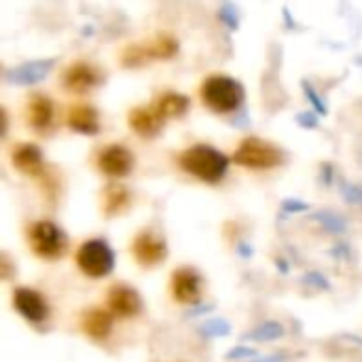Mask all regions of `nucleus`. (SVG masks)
Here are the masks:
<instances>
[{
    "label": "nucleus",
    "mask_w": 362,
    "mask_h": 362,
    "mask_svg": "<svg viewBox=\"0 0 362 362\" xmlns=\"http://www.w3.org/2000/svg\"><path fill=\"white\" fill-rule=\"evenodd\" d=\"M178 163L185 172L193 174L204 182H218L227 172L225 155L206 144H195L189 151L180 153Z\"/></svg>",
    "instance_id": "obj_1"
},
{
    "label": "nucleus",
    "mask_w": 362,
    "mask_h": 362,
    "mask_svg": "<svg viewBox=\"0 0 362 362\" xmlns=\"http://www.w3.org/2000/svg\"><path fill=\"white\" fill-rule=\"evenodd\" d=\"M202 100L214 112H233L242 104V87L229 76H210L202 85Z\"/></svg>",
    "instance_id": "obj_2"
},
{
    "label": "nucleus",
    "mask_w": 362,
    "mask_h": 362,
    "mask_svg": "<svg viewBox=\"0 0 362 362\" xmlns=\"http://www.w3.org/2000/svg\"><path fill=\"white\" fill-rule=\"evenodd\" d=\"M233 159H235V163L250 168V170H269L282 161V153L274 144L250 136L238 146Z\"/></svg>",
    "instance_id": "obj_3"
},
{
    "label": "nucleus",
    "mask_w": 362,
    "mask_h": 362,
    "mask_svg": "<svg viewBox=\"0 0 362 362\" xmlns=\"http://www.w3.org/2000/svg\"><path fill=\"white\" fill-rule=\"evenodd\" d=\"M28 242L34 255H38L40 259H59L66 248L64 233L49 221L32 225L28 231Z\"/></svg>",
    "instance_id": "obj_4"
},
{
    "label": "nucleus",
    "mask_w": 362,
    "mask_h": 362,
    "mask_svg": "<svg viewBox=\"0 0 362 362\" xmlns=\"http://www.w3.org/2000/svg\"><path fill=\"white\" fill-rule=\"evenodd\" d=\"M76 265L89 278H102L112 269V252L100 240H89L76 250Z\"/></svg>",
    "instance_id": "obj_5"
},
{
    "label": "nucleus",
    "mask_w": 362,
    "mask_h": 362,
    "mask_svg": "<svg viewBox=\"0 0 362 362\" xmlns=\"http://www.w3.org/2000/svg\"><path fill=\"white\" fill-rule=\"evenodd\" d=\"M176 49H178V42L174 40V36L157 34L155 38H151L142 45L125 49L123 62L127 66H138V64H144L146 59H168L176 53Z\"/></svg>",
    "instance_id": "obj_6"
},
{
    "label": "nucleus",
    "mask_w": 362,
    "mask_h": 362,
    "mask_svg": "<svg viewBox=\"0 0 362 362\" xmlns=\"http://www.w3.org/2000/svg\"><path fill=\"white\" fill-rule=\"evenodd\" d=\"M132 165H134V157L121 144H110V146L102 148L100 155H98V168L106 176H115V178L127 176Z\"/></svg>",
    "instance_id": "obj_7"
},
{
    "label": "nucleus",
    "mask_w": 362,
    "mask_h": 362,
    "mask_svg": "<svg viewBox=\"0 0 362 362\" xmlns=\"http://www.w3.org/2000/svg\"><path fill=\"white\" fill-rule=\"evenodd\" d=\"M100 72L95 66L87 64V62H76L72 66H68L62 74V83L68 91L74 93H85L91 87H95L100 83Z\"/></svg>",
    "instance_id": "obj_8"
},
{
    "label": "nucleus",
    "mask_w": 362,
    "mask_h": 362,
    "mask_svg": "<svg viewBox=\"0 0 362 362\" xmlns=\"http://www.w3.org/2000/svg\"><path fill=\"white\" fill-rule=\"evenodd\" d=\"M13 305L30 322H42L49 316V305L42 299V295L36 293V291H32V288H25V286L17 288L13 293Z\"/></svg>",
    "instance_id": "obj_9"
},
{
    "label": "nucleus",
    "mask_w": 362,
    "mask_h": 362,
    "mask_svg": "<svg viewBox=\"0 0 362 362\" xmlns=\"http://www.w3.org/2000/svg\"><path fill=\"white\" fill-rule=\"evenodd\" d=\"M172 295L178 303L191 305L202 297V280L193 269H176L172 278Z\"/></svg>",
    "instance_id": "obj_10"
},
{
    "label": "nucleus",
    "mask_w": 362,
    "mask_h": 362,
    "mask_svg": "<svg viewBox=\"0 0 362 362\" xmlns=\"http://www.w3.org/2000/svg\"><path fill=\"white\" fill-rule=\"evenodd\" d=\"M132 252L136 257V261L144 267H151V265H157L163 261L165 257V246L159 238H155L153 233L144 231L140 233L134 244H132Z\"/></svg>",
    "instance_id": "obj_11"
},
{
    "label": "nucleus",
    "mask_w": 362,
    "mask_h": 362,
    "mask_svg": "<svg viewBox=\"0 0 362 362\" xmlns=\"http://www.w3.org/2000/svg\"><path fill=\"white\" fill-rule=\"evenodd\" d=\"M108 308L119 318H132L140 312V297L125 284H117L108 293Z\"/></svg>",
    "instance_id": "obj_12"
},
{
    "label": "nucleus",
    "mask_w": 362,
    "mask_h": 362,
    "mask_svg": "<svg viewBox=\"0 0 362 362\" xmlns=\"http://www.w3.org/2000/svg\"><path fill=\"white\" fill-rule=\"evenodd\" d=\"M13 165L28 176H40L45 165H42V155L34 144H17L11 153Z\"/></svg>",
    "instance_id": "obj_13"
},
{
    "label": "nucleus",
    "mask_w": 362,
    "mask_h": 362,
    "mask_svg": "<svg viewBox=\"0 0 362 362\" xmlns=\"http://www.w3.org/2000/svg\"><path fill=\"white\" fill-rule=\"evenodd\" d=\"M163 121L165 119L159 115V110L155 106H140V108H134L129 112V125L140 136H153V134H157L161 129Z\"/></svg>",
    "instance_id": "obj_14"
},
{
    "label": "nucleus",
    "mask_w": 362,
    "mask_h": 362,
    "mask_svg": "<svg viewBox=\"0 0 362 362\" xmlns=\"http://www.w3.org/2000/svg\"><path fill=\"white\" fill-rule=\"evenodd\" d=\"M53 121V102L42 95V93H34L28 102V123L38 129L45 132Z\"/></svg>",
    "instance_id": "obj_15"
},
{
    "label": "nucleus",
    "mask_w": 362,
    "mask_h": 362,
    "mask_svg": "<svg viewBox=\"0 0 362 362\" xmlns=\"http://www.w3.org/2000/svg\"><path fill=\"white\" fill-rule=\"evenodd\" d=\"M68 125L81 134H95L100 129L98 112L89 104H74L68 110Z\"/></svg>",
    "instance_id": "obj_16"
},
{
    "label": "nucleus",
    "mask_w": 362,
    "mask_h": 362,
    "mask_svg": "<svg viewBox=\"0 0 362 362\" xmlns=\"http://www.w3.org/2000/svg\"><path fill=\"white\" fill-rule=\"evenodd\" d=\"M112 327V316L104 310H89L83 320H81V329L85 335H89L91 339H104L110 333Z\"/></svg>",
    "instance_id": "obj_17"
},
{
    "label": "nucleus",
    "mask_w": 362,
    "mask_h": 362,
    "mask_svg": "<svg viewBox=\"0 0 362 362\" xmlns=\"http://www.w3.org/2000/svg\"><path fill=\"white\" fill-rule=\"evenodd\" d=\"M155 108L159 110V115L163 119H174V117H182L189 110V100L180 93L168 91V93H161L157 98Z\"/></svg>",
    "instance_id": "obj_18"
},
{
    "label": "nucleus",
    "mask_w": 362,
    "mask_h": 362,
    "mask_svg": "<svg viewBox=\"0 0 362 362\" xmlns=\"http://www.w3.org/2000/svg\"><path fill=\"white\" fill-rule=\"evenodd\" d=\"M129 204V193L125 187H119V185H108V189L104 191V212L108 216L112 214H119L127 208Z\"/></svg>",
    "instance_id": "obj_19"
}]
</instances>
